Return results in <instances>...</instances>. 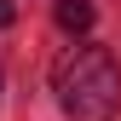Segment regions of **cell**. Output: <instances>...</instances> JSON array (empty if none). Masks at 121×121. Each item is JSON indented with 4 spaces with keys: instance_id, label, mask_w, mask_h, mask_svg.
Instances as JSON below:
<instances>
[{
    "instance_id": "6da1fadb",
    "label": "cell",
    "mask_w": 121,
    "mask_h": 121,
    "mask_svg": "<svg viewBox=\"0 0 121 121\" xmlns=\"http://www.w3.org/2000/svg\"><path fill=\"white\" fill-rule=\"evenodd\" d=\"M52 92L69 121H110L121 110V69H115L110 46H92V40L69 46L52 64Z\"/></svg>"
},
{
    "instance_id": "7a4b0ae2",
    "label": "cell",
    "mask_w": 121,
    "mask_h": 121,
    "mask_svg": "<svg viewBox=\"0 0 121 121\" xmlns=\"http://www.w3.org/2000/svg\"><path fill=\"white\" fill-rule=\"evenodd\" d=\"M92 23H98L92 0H58V29H69V35H86Z\"/></svg>"
},
{
    "instance_id": "3957f363",
    "label": "cell",
    "mask_w": 121,
    "mask_h": 121,
    "mask_svg": "<svg viewBox=\"0 0 121 121\" xmlns=\"http://www.w3.org/2000/svg\"><path fill=\"white\" fill-rule=\"evenodd\" d=\"M12 17H17V6H12V0H0V29H6Z\"/></svg>"
}]
</instances>
